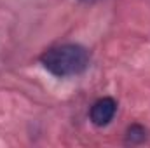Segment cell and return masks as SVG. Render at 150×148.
I'll list each match as a JSON object with an SVG mask.
<instances>
[{"label": "cell", "instance_id": "2", "mask_svg": "<svg viewBox=\"0 0 150 148\" xmlns=\"http://www.w3.org/2000/svg\"><path fill=\"white\" fill-rule=\"evenodd\" d=\"M115 111H117V103L113 98H101L98 99L89 111V117H91V122L98 127H103L107 124L112 122V118L115 117Z\"/></svg>", "mask_w": 150, "mask_h": 148}, {"label": "cell", "instance_id": "1", "mask_svg": "<svg viewBox=\"0 0 150 148\" xmlns=\"http://www.w3.org/2000/svg\"><path fill=\"white\" fill-rule=\"evenodd\" d=\"M40 63L49 73L56 77H72L82 73L89 65V52L82 45L63 44L49 47L42 56Z\"/></svg>", "mask_w": 150, "mask_h": 148}, {"label": "cell", "instance_id": "4", "mask_svg": "<svg viewBox=\"0 0 150 148\" xmlns=\"http://www.w3.org/2000/svg\"><path fill=\"white\" fill-rule=\"evenodd\" d=\"M84 2H89V0H84Z\"/></svg>", "mask_w": 150, "mask_h": 148}, {"label": "cell", "instance_id": "3", "mask_svg": "<svg viewBox=\"0 0 150 148\" xmlns=\"http://www.w3.org/2000/svg\"><path fill=\"white\" fill-rule=\"evenodd\" d=\"M145 136H147V131L142 125H133L127 131V141L129 143H140V141L145 140Z\"/></svg>", "mask_w": 150, "mask_h": 148}]
</instances>
